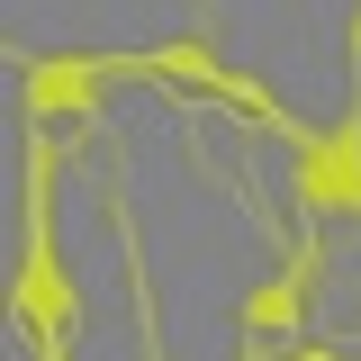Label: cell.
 I'll list each match as a JSON object with an SVG mask.
<instances>
[{
  "label": "cell",
  "mask_w": 361,
  "mask_h": 361,
  "mask_svg": "<svg viewBox=\"0 0 361 361\" xmlns=\"http://www.w3.org/2000/svg\"><path fill=\"white\" fill-rule=\"evenodd\" d=\"M199 37L217 45L235 73H253L289 99V118L307 127H343L353 118V54H343V18H199Z\"/></svg>",
  "instance_id": "obj_1"
},
{
  "label": "cell",
  "mask_w": 361,
  "mask_h": 361,
  "mask_svg": "<svg viewBox=\"0 0 361 361\" xmlns=\"http://www.w3.org/2000/svg\"><path fill=\"white\" fill-rule=\"evenodd\" d=\"M37 37H63V45H190L199 18H190V9H127V18L73 9V18H18V45H37Z\"/></svg>",
  "instance_id": "obj_2"
}]
</instances>
